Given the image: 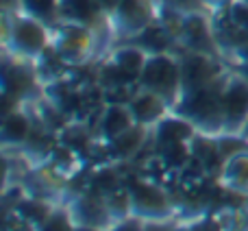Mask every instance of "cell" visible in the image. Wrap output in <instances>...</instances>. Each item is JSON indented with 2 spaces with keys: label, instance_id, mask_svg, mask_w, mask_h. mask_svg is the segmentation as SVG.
I'll return each instance as SVG.
<instances>
[{
  "label": "cell",
  "instance_id": "6da1fadb",
  "mask_svg": "<svg viewBox=\"0 0 248 231\" xmlns=\"http://www.w3.org/2000/svg\"><path fill=\"white\" fill-rule=\"evenodd\" d=\"M2 20V42L9 57L35 64L52 46V29L44 22L35 20L22 11L4 13Z\"/></svg>",
  "mask_w": 248,
  "mask_h": 231
},
{
  "label": "cell",
  "instance_id": "7a4b0ae2",
  "mask_svg": "<svg viewBox=\"0 0 248 231\" xmlns=\"http://www.w3.org/2000/svg\"><path fill=\"white\" fill-rule=\"evenodd\" d=\"M231 72V70H229ZM227 79V77H224ZM224 79L211 83V85L198 87V90L185 92L179 105L172 112L185 116L196 127L198 133L205 135H222L224 133V116H222V85Z\"/></svg>",
  "mask_w": 248,
  "mask_h": 231
},
{
  "label": "cell",
  "instance_id": "3957f363",
  "mask_svg": "<svg viewBox=\"0 0 248 231\" xmlns=\"http://www.w3.org/2000/svg\"><path fill=\"white\" fill-rule=\"evenodd\" d=\"M137 83L144 90H150L161 99H166L170 107L174 109L183 96V74H181L179 52L148 55V61H146Z\"/></svg>",
  "mask_w": 248,
  "mask_h": 231
},
{
  "label": "cell",
  "instance_id": "277c9868",
  "mask_svg": "<svg viewBox=\"0 0 248 231\" xmlns=\"http://www.w3.org/2000/svg\"><path fill=\"white\" fill-rule=\"evenodd\" d=\"M131 216L141 220H174L176 203L172 192L150 177H137L128 183Z\"/></svg>",
  "mask_w": 248,
  "mask_h": 231
},
{
  "label": "cell",
  "instance_id": "5b68a950",
  "mask_svg": "<svg viewBox=\"0 0 248 231\" xmlns=\"http://www.w3.org/2000/svg\"><path fill=\"white\" fill-rule=\"evenodd\" d=\"M100 42L103 37L96 31H92L90 26L77 24V22L61 20L52 29V48L70 68L90 64L100 50Z\"/></svg>",
  "mask_w": 248,
  "mask_h": 231
},
{
  "label": "cell",
  "instance_id": "8992f818",
  "mask_svg": "<svg viewBox=\"0 0 248 231\" xmlns=\"http://www.w3.org/2000/svg\"><path fill=\"white\" fill-rule=\"evenodd\" d=\"M159 16V0H118L109 9V24L113 39L133 42L144 29H148Z\"/></svg>",
  "mask_w": 248,
  "mask_h": 231
},
{
  "label": "cell",
  "instance_id": "52a82bcc",
  "mask_svg": "<svg viewBox=\"0 0 248 231\" xmlns=\"http://www.w3.org/2000/svg\"><path fill=\"white\" fill-rule=\"evenodd\" d=\"M181 57V74H183V94L211 85L229 74L231 66L224 57L209 55L196 50H179Z\"/></svg>",
  "mask_w": 248,
  "mask_h": 231
},
{
  "label": "cell",
  "instance_id": "ba28073f",
  "mask_svg": "<svg viewBox=\"0 0 248 231\" xmlns=\"http://www.w3.org/2000/svg\"><path fill=\"white\" fill-rule=\"evenodd\" d=\"M65 205H68L77 227H92V229L109 231L118 223V218L111 212V205H109L107 194H100L92 188L85 190V192L72 194Z\"/></svg>",
  "mask_w": 248,
  "mask_h": 231
},
{
  "label": "cell",
  "instance_id": "9c48e42d",
  "mask_svg": "<svg viewBox=\"0 0 248 231\" xmlns=\"http://www.w3.org/2000/svg\"><path fill=\"white\" fill-rule=\"evenodd\" d=\"M224 133L240 135L248 122V81L231 68L222 85Z\"/></svg>",
  "mask_w": 248,
  "mask_h": 231
},
{
  "label": "cell",
  "instance_id": "30bf717a",
  "mask_svg": "<svg viewBox=\"0 0 248 231\" xmlns=\"http://www.w3.org/2000/svg\"><path fill=\"white\" fill-rule=\"evenodd\" d=\"M179 50H196V52H209V55L222 57L218 42H216L209 11L185 13L183 31H181L179 37Z\"/></svg>",
  "mask_w": 248,
  "mask_h": 231
},
{
  "label": "cell",
  "instance_id": "8fae6325",
  "mask_svg": "<svg viewBox=\"0 0 248 231\" xmlns=\"http://www.w3.org/2000/svg\"><path fill=\"white\" fill-rule=\"evenodd\" d=\"M61 20L90 26L100 37L105 33L113 39L111 24H109V7L105 0H61Z\"/></svg>",
  "mask_w": 248,
  "mask_h": 231
},
{
  "label": "cell",
  "instance_id": "7c38bea8",
  "mask_svg": "<svg viewBox=\"0 0 248 231\" xmlns=\"http://www.w3.org/2000/svg\"><path fill=\"white\" fill-rule=\"evenodd\" d=\"M135 118H133L131 109L126 103H105V107L96 116L94 124V137L103 144H109L128 129L135 127Z\"/></svg>",
  "mask_w": 248,
  "mask_h": 231
},
{
  "label": "cell",
  "instance_id": "4fadbf2b",
  "mask_svg": "<svg viewBox=\"0 0 248 231\" xmlns=\"http://www.w3.org/2000/svg\"><path fill=\"white\" fill-rule=\"evenodd\" d=\"M196 127L185 116L170 112L150 129V140L155 142L157 148H166V146L174 144H189L196 137Z\"/></svg>",
  "mask_w": 248,
  "mask_h": 231
},
{
  "label": "cell",
  "instance_id": "5bb4252c",
  "mask_svg": "<svg viewBox=\"0 0 248 231\" xmlns=\"http://www.w3.org/2000/svg\"><path fill=\"white\" fill-rule=\"evenodd\" d=\"M33 116L26 109V103H20L13 109H7L2 118V127H0L4 150L22 148V146L29 144L31 137H33Z\"/></svg>",
  "mask_w": 248,
  "mask_h": 231
},
{
  "label": "cell",
  "instance_id": "9a60e30c",
  "mask_svg": "<svg viewBox=\"0 0 248 231\" xmlns=\"http://www.w3.org/2000/svg\"><path fill=\"white\" fill-rule=\"evenodd\" d=\"M128 109H131L137 124L148 127V129H153L159 120L166 118L172 112L170 103L166 99H161L159 94H155L150 90H144V87H137L133 99L128 100Z\"/></svg>",
  "mask_w": 248,
  "mask_h": 231
},
{
  "label": "cell",
  "instance_id": "2e32d148",
  "mask_svg": "<svg viewBox=\"0 0 248 231\" xmlns=\"http://www.w3.org/2000/svg\"><path fill=\"white\" fill-rule=\"evenodd\" d=\"M218 185L229 194L248 198V148L224 159L218 172Z\"/></svg>",
  "mask_w": 248,
  "mask_h": 231
},
{
  "label": "cell",
  "instance_id": "e0dca14e",
  "mask_svg": "<svg viewBox=\"0 0 248 231\" xmlns=\"http://www.w3.org/2000/svg\"><path fill=\"white\" fill-rule=\"evenodd\" d=\"M107 61H111L116 68H120L126 77L140 79L141 70H144L146 61H148V52L144 48H140L133 42H120L118 46H113L107 55Z\"/></svg>",
  "mask_w": 248,
  "mask_h": 231
},
{
  "label": "cell",
  "instance_id": "ac0fdd59",
  "mask_svg": "<svg viewBox=\"0 0 248 231\" xmlns=\"http://www.w3.org/2000/svg\"><path fill=\"white\" fill-rule=\"evenodd\" d=\"M146 140H150V129L135 124L133 129H128L126 133H122L120 137H116L113 142L105 144L109 148V153L118 159H131L137 157L141 150V146L146 144Z\"/></svg>",
  "mask_w": 248,
  "mask_h": 231
},
{
  "label": "cell",
  "instance_id": "d6986e66",
  "mask_svg": "<svg viewBox=\"0 0 248 231\" xmlns=\"http://www.w3.org/2000/svg\"><path fill=\"white\" fill-rule=\"evenodd\" d=\"M17 11L55 29L61 22V0H17Z\"/></svg>",
  "mask_w": 248,
  "mask_h": 231
},
{
  "label": "cell",
  "instance_id": "ffe728a7",
  "mask_svg": "<svg viewBox=\"0 0 248 231\" xmlns=\"http://www.w3.org/2000/svg\"><path fill=\"white\" fill-rule=\"evenodd\" d=\"M37 231H78V227L68 205H55V210L50 212V216L44 220V225Z\"/></svg>",
  "mask_w": 248,
  "mask_h": 231
},
{
  "label": "cell",
  "instance_id": "44dd1931",
  "mask_svg": "<svg viewBox=\"0 0 248 231\" xmlns=\"http://www.w3.org/2000/svg\"><path fill=\"white\" fill-rule=\"evenodd\" d=\"M227 11H229V16H231V20L235 22L242 31L248 33V4L242 2V0H235L231 7H227Z\"/></svg>",
  "mask_w": 248,
  "mask_h": 231
},
{
  "label": "cell",
  "instance_id": "7402d4cb",
  "mask_svg": "<svg viewBox=\"0 0 248 231\" xmlns=\"http://www.w3.org/2000/svg\"><path fill=\"white\" fill-rule=\"evenodd\" d=\"M109 231H144V220L137 216H126V218L118 220Z\"/></svg>",
  "mask_w": 248,
  "mask_h": 231
},
{
  "label": "cell",
  "instance_id": "603a6c76",
  "mask_svg": "<svg viewBox=\"0 0 248 231\" xmlns=\"http://www.w3.org/2000/svg\"><path fill=\"white\" fill-rule=\"evenodd\" d=\"M229 66H237V64H246L248 61V37L244 39V42L240 44V46L235 48V50L231 52V55L227 57Z\"/></svg>",
  "mask_w": 248,
  "mask_h": 231
},
{
  "label": "cell",
  "instance_id": "cb8c5ba5",
  "mask_svg": "<svg viewBox=\"0 0 248 231\" xmlns=\"http://www.w3.org/2000/svg\"><path fill=\"white\" fill-rule=\"evenodd\" d=\"M176 225L174 220H144V231H172Z\"/></svg>",
  "mask_w": 248,
  "mask_h": 231
},
{
  "label": "cell",
  "instance_id": "d4e9b609",
  "mask_svg": "<svg viewBox=\"0 0 248 231\" xmlns=\"http://www.w3.org/2000/svg\"><path fill=\"white\" fill-rule=\"evenodd\" d=\"M201 2H202V7H205L207 11L214 13V11H222V9L231 7L235 0H201Z\"/></svg>",
  "mask_w": 248,
  "mask_h": 231
},
{
  "label": "cell",
  "instance_id": "484cf974",
  "mask_svg": "<svg viewBox=\"0 0 248 231\" xmlns=\"http://www.w3.org/2000/svg\"><path fill=\"white\" fill-rule=\"evenodd\" d=\"M231 68L235 70V72L240 74V77H244L246 81H248V61H246V64H237V66H231Z\"/></svg>",
  "mask_w": 248,
  "mask_h": 231
},
{
  "label": "cell",
  "instance_id": "4316f807",
  "mask_svg": "<svg viewBox=\"0 0 248 231\" xmlns=\"http://www.w3.org/2000/svg\"><path fill=\"white\" fill-rule=\"evenodd\" d=\"M172 231H196V229H194V225H181V223H176Z\"/></svg>",
  "mask_w": 248,
  "mask_h": 231
},
{
  "label": "cell",
  "instance_id": "83f0119b",
  "mask_svg": "<svg viewBox=\"0 0 248 231\" xmlns=\"http://www.w3.org/2000/svg\"><path fill=\"white\" fill-rule=\"evenodd\" d=\"M240 135H242V137H246V140H248V122L244 124V129H242V133H240Z\"/></svg>",
  "mask_w": 248,
  "mask_h": 231
},
{
  "label": "cell",
  "instance_id": "f1b7e54d",
  "mask_svg": "<svg viewBox=\"0 0 248 231\" xmlns=\"http://www.w3.org/2000/svg\"><path fill=\"white\" fill-rule=\"evenodd\" d=\"M78 231H103V229H92V227H78Z\"/></svg>",
  "mask_w": 248,
  "mask_h": 231
},
{
  "label": "cell",
  "instance_id": "f546056e",
  "mask_svg": "<svg viewBox=\"0 0 248 231\" xmlns=\"http://www.w3.org/2000/svg\"><path fill=\"white\" fill-rule=\"evenodd\" d=\"M105 2H107V7H109V9H111V7H113V4H116V2H118V0H105Z\"/></svg>",
  "mask_w": 248,
  "mask_h": 231
},
{
  "label": "cell",
  "instance_id": "4dcf8cb0",
  "mask_svg": "<svg viewBox=\"0 0 248 231\" xmlns=\"http://www.w3.org/2000/svg\"><path fill=\"white\" fill-rule=\"evenodd\" d=\"M242 2H246V4H248V0H242Z\"/></svg>",
  "mask_w": 248,
  "mask_h": 231
}]
</instances>
